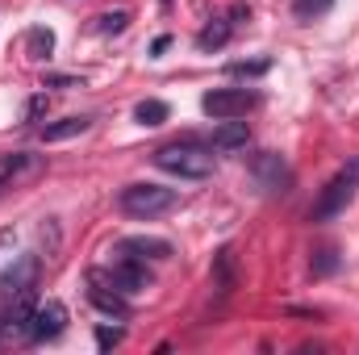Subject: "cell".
Wrapping results in <instances>:
<instances>
[{
    "label": "cell",
    "mask_w": 359,
    "mask_h": 355,
    "mask_svg": "<svg viewBox=\"0 0 359 355\" xmlns=\"http://www.w3.org/2000/svg\"><path fill=\"white\" fill-rule=\"evenodd\" d=\"M155 168L180 180H205L213 176V147H196V142H172L155 151Z\"/></svg>",
    "instance_id": "6da1fadb"
},
{
    "label": "cell",
    "mask_w": 359,
    "mask_h": 355,
    "mask_svg": "<svg viewBox=\"0 0 359 355\" xmlns=\"http://www.w3.org/2000/svg\"><path fill=\"white\" fill-rule=\"evenodd\" d=\"M359 192V159H351L347 168H339L330 184L318 192V201H313V209H309V222H330V217H339L351 201H355Z\"/></svg>",
    "instance_id": "7a4b0ae2"
},
{
    "label": "cell",
    "mask_w": 359,
    "mask_h": 355,
    "mask_svg": "<svg viewBox=\"0 0 359 355\" xmlns=\"http://www.w3.org/2000/svg\"><path fill=\"white\" fill-rule=\"evenodd\" d=\"M176 188H163V184H130V188H121V196H117V205H121V213H130V217H159V213H168V209H176Z\"/></svg>",
    "instance_id": "3957f363"
},
{
    "label": "cell",
    "mask_w": 359,
    "mask_h": 355,
    "mask_svg": "<svg viewBox=\"0 0 359 355\" xmlns=\"http://www.w3.org/2000/svg\"><path fill=\"white\" fill-rule=\"evenodd\" d=\"M201 109H205L209 117H217V121H226V117H243L247 109H255V92H247V88H213V92H205Z\"/></svg>",
    "instance_id": "277c9868"
},
{
    "label": "cell",
    "mask_w": 359,
    "mask_h": 355,
    "mask_svg": "<svg viewBox=\"0 0 359 355\" xmlns=\"http://www.w3.org/2000/svg\"><path fill=\"white\" fill-rule=\"evenodd\" d=\"M67 326V309L59 301H46V305H34L29 322H25V339L29 343H46V339H59Z\"/></svg>",
    "instance_id": "5b68a950"
},
{
    "label": "cell",
    "mask_w": 359,
    "mask_h": 355,
    "mask_svg": "<svg viewBox=\"0 0 359 355\" xmlns=\"http://www.w3.org/2000/svg\"><path fill=\"white\" fill-rule=\"evenodd\" d=\"M251 180L264 188V192H284L288 188V163H284V155H276V151H259V155H251Z\"/></svg>",
    "instance_id": "8992f818"
},
{
    "label": "cell",
    "mask_w": 359,
    "mask_h": 355,
    "mask_svg": "<svg viewBox=\"0 0 359 355\" xmlns=\"http://www.w3.org/2000/svg\"><path fill=\"white\" fill-rule=\"evenodd\" d=\"M109 284L121 297H138V293L151 288V272H147V264H138V260H117V264L109 267Z\"/></svg>",
    "instance_id": "52a82bcc"
},
{
    "label": "cell",
    "mask_w": 359,
    "mask_h": 355,
    "mask_svg": "<svg viewBox=\"0 0 359 355\" xmlns=\"http://www.w3.org/2000/svg\"><path fill=\"white\" fill-rule=\"evenodd\" d=\"M38 272H42L38 255H21L17 264L0 276V297H13V293H34V284H38Z\"/></svg>",
    "instance_id": "ba28073f"
},
{
    "label": "cell",
    "mask_w": 359,
    "mask_h": 355,
    "mask_svg": "<svg viewBox=\"0 0 359 355\" xmlns=\"http://www.w3.org/2000/svg\"><path fill=\"white\" fill-rule=\"evenodd\" d=\"M247 138H251L247 121H238V117H226V121L213 130L209 147H213V151H243V147H247Z\"/></svg>",
    "instance_id": "9c48e42d"
},
{
    "label": "cell",
    "mask_w": 359,
    "mask_h": 355,
    "mask_svg": "<svg viewBox=\"0 0 359 355\" xmlns=\"http://www.w3.org/2000/svg\"><path fill=\"white\" fill-rule=\"evenodd\" d=\"M42 163L34 159V155H25V151H17V155H0V188H13L21 176H34Z\"/></svg>",
    "instance_id": "30bf717a"
},
{
    "label": "cell",
    "mask_w": 359,
    "mask_h": 355,
    "mask_svg": "<svg viewBox=\"0 0 359 355\" xmlns=\"http://www.w3.org/2000/svg\"><path fill=\"white\" fill-rule=\"evenodd\" d=\"M84 130H92V117H63L55 126H42L38 134H42V142H67V138H76Z\"/></svg>",
    "instance_id": "8fae6325"
},
{
    "label": "cell",
    "mask_w": 359,
    "mask_h": 355,
    "mask_svg": "<svg viewBox=\"0 0 359 355\" xmlns=\"http://www.w3.org/2000/svg\"><path fill=\"white\" fill-rule=\"evenodd\" d=\"M25 51H29V59H50V51H55V34H50L46 25H34V29L25 34Z\"/></svg>",
    "instance_id": "7c38bea8"
},
{
    "label": "cell",
    "mask_w": 359,
    "mask_h": 355,
    "mask_svg": "<svg viewBox=\"0 0 359 355\" xmlns=\"http://www.w3.org/2000/svg\"><path fill=\"white\" fill-rule=\"evenodd\" d=\"M121 251H138V255H151V260H168L172 255V243H163V239H126Z\"/></svg>",
    "instance_id": "4fadbf2b"
},
{
    "label": "cell",
    "mask_w": 359,
    "mask_h": 355,
    "mask_svg": "<svg viewBox=\"0 0 359 355\" xmlns=\"http://www.w3.org/2000/svg\"><path fill=\"white\" fill-rule=\"evenodd\" d=\"M230 42V21H213V25H205L201 34H196V46L201 51H217V46H226Z\"/></svg>",
    "instance_id": "5bb4252c"
},
{
    "label": "cell",
    "mask_w": 359,
    "mask_h": 355,
    "mask_svg": "<svg viewBox=\"0 0 359 355\" xmlns=\"http://www.w3.org/2000/svg\"><path fill=\"white\" fill-rule=\"evenodd\" d=\"M92 305L96 309H104V314H113V318H126L130 314V305H126V297L113 288V293H104V288H92Z\"/></svg>",
    "instance_id": "9a60e30c"
},
{
    "label": "cell",
    "mask_w": 359,
    "mask_h": 355,
    "mask_svg": "<svg viewBox=\"0 0 359 355\" xmlns=\"http://www.w3.org/2000/svg\"><path fill=\"white\" fill-rule=\"evenodd\" d=\"M134 121H138V126H163V121H168V105H163V100H142V105L134 109Z\"/></svg>",
    "instance_id": "2e32d148"
},
{
    "label": "cell",
    "mask_w": 359,
    "mask_h": 355,
    "mask_svg": "<svg viewBox=\"0 0 359 355\" xmlns=\"http://www.w3.org/2000/svg\"><path fill=\"white\" fill-rule=\"evenodd\" d=\"M213 284L222 293L234 288V251H217V267H213Z\"/></svg>",
    "instance_id": "e0dca14e"
},
{
    "label": "cell",
    "mask_w": 359,
    "mask_h": 355,
    "mask_svg": "<svg viewBox=\"0 0 359 355\" xmlns=\"http://www.w3.org/2000/svg\"><path fill=\"white\" fill-rule=\"evenodd\" d=\"M126 13H104V17H96V34H117V29H126Z\"/></svg>",
    "instance_id": "ac0fdd59"
},
{
    "label": "cell",
    "mask_w": 359,
    "mask_h": 355,
    "mask_svg": "<svg viewBox=\"0 0 359 355\" xmlns=\"http://www.w3.org/2000/svg\"><path fill=\"white\" fill-rule=\"evenodd\" d=\"M330 0H297V17H313V13H326Z\"/></svg>",
    "instance_id": "d6986e66"
},
{
    "label": "cell",
    "mask_w": 359,
    "mask_h": 355,
    "mask_svg": "<svg viewBox=\"0 0 359 355\" xmlns=\"http://www.w3.org/2000/svg\"><path fill=\"white\" fill-rule=\"evenodd\" d=\"M264 72H268L264 59H259V63H234V67H230V76H264Z\"/></svg>",
    "instance_id": "ffe728a7"
},
{
    "label": "cell",
    "mask_w": 359,
    "mask_h": 355,
    "mask_svg": "<svg viewBox=\"0 0 359 355\" xmlns=\"http://www.w3.org/2000/svg\"><path fill=\"white\" fill-rule=\"evenodd\" d=\"M318 255H322V260L313 264V272H318V276H326V272H334V264H339V260H334V251H330V247H326V251H318Z\"/></svg>",
    "instance_id": "44dd1931"
},
{
    "label": "cell",
    "mask_w": 359,
    "mask_h": 355,
    "mask_svg": "<svg viewBox=\"0 0 359 355\" xmlns=\"http://www.w3.org/2000/svg\"><path fill=\"white\" fill-rule=\"evenodd\" d=\"M96 343H100V347H117V343H121V330H109V326H100V330H96Z\"/></svg>",
    "instance_id": "7402d4cb"
},
{
    "label": "cell",
    "mask_w": 359,
    "mask_h": 355,
    "mask_svg": "<svg viewBox=\"0 0 359 355\" xmlns=\"http://www.w3.org/2000/svg\"><path fill=\"white\" fill-rule=\"evenodd\" d=\"M46 84H55V88H76V84H80V80H76V76H50V80H46Z\"/></svg>",
    "instance_id": "603a6c76"
},
{
    "label": "cell",
    "mask_w": 359,
    "mask_h": 355,
    "mask_svg": "<svg viewBox=\"0 0 359 355\" xmlns=\"http://www.w3.org/2000/svg\"><path fill=\"white\" fill-rule=\"evenodd\" d=\"M42 105H46V100H42V96H34V100H29V109H25V113H29V117H38V113H42Z\"/></svg>",
    "instance_id": "cb8c5ba5"
}]
</instances>
